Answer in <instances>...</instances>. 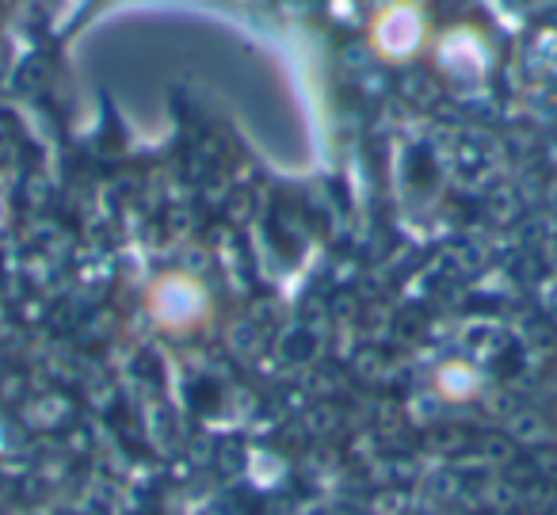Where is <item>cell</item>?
<instances>
[{
	"label": "cell",
	"mask_w": 557,
	"mask_h": 515,
	"mask_svg": "<svg viewBox=\"0 0 557 515\" xmlns=\"http://www.w3.org/2000/svg\"><path fill=\"white\" fill-rule=\"evenodd\" d=\"M371 35H374V47H379L382 54L409 58V54H417L420 39H424V20H420V12L412 9V4L397 0V4H389V9L379 12Z\"/></svg>",
	"instance_id": "obj_1"
}]
</instances>
